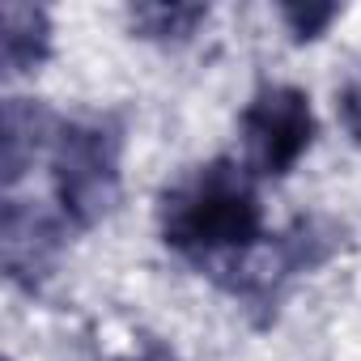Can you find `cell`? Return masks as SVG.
Returning a JSON list of instances; mask_svg holds the SVG:
<instances>
[{
	"label": "cell",
	"mask_w": 361,
	"mask_h": 361,
	"mask_svg": "<svg viewBox=\"0 0 361 361\" xmlns=\"http://www.w3.org/2000/svg\"><path fill=\"white\" fill-rule=\"evenodd\" d=\"M166 234L178 247H243L259 234V209L243 178H234L226 166H213L170 204Z\"/></svg>",
	"instance_id": "obj_1"
},
{
	"label": "cell",
	"mask_w": 361,
	"mask_h": 361,
	"mask_svg": "<svg viewBox=\"0 0 361 361\" xmlns=\"http://www.w3.org/2000/svg\"><path fill=\"white\" fill-rule=\"evenodd\" d=\"M247 145L259 170L285 174L310 145V106L298 90H268L247 111Z\"/></svg>",
	"instance_id": "obj_2"
},
{
	"label": "cell",
	"mask_w": 361,
	"mask_h": 361,
	"mask_svg": "<svg viewBox=\"0 0 361 361\" xmlns=\"http://www.w3.org/2000/svg\"><path fill=\"white\" fill-rule=\"evenodd\" d=\"M344 115H348V123L361 132V81L348 90V98H344Z\"/></svg>",
	"instance_id": "obj_3"
},
{
	"label": "cell",
	"mask_w": 361,
	"mask_h": 361,
	"mask_svg": "<svg viewBox=\"0 0 361 361\" xmlns=\"http://www.w3.org/2000/svg\"><path fill=\"white\" fill-rule=\"evenodd\" d=\"M145 361H170V357H145Z\"/></svg>",
	"instance_id": "obj_4"
}]
</instances>
